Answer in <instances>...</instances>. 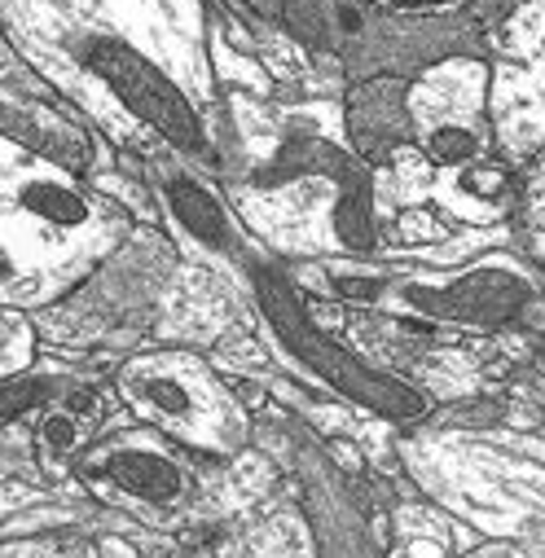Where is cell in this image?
<instances>
[{
  "label": "cell",
  "mask_w": 545,
  "mask_h": 558,
  "mask_svg": "<svg viewBox=\"0 0 545 558\" xmlns=\"http://www.w3.org/2000/svg\"><path fill=\"white\" fill-rule=\"evenodd\" d=\"M88 475L114 497H128L136 506H177L185 497V471L168 453L146 445H114L106 453L97 449Z\"/></svg>",
  "instance_id": "1"
}]
</instances>
